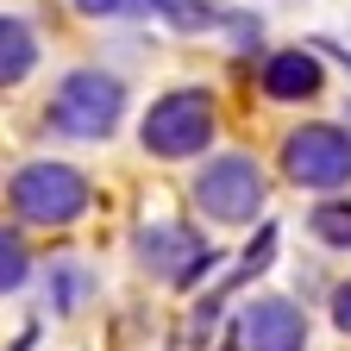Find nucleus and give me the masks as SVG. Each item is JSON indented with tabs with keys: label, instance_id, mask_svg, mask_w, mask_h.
I'll return each instance as SVG.
<instances>
[{
	"label": "nucleus",
	"instance_id": "1",
	"mask_svg": "<svg viewBox=\"0 0 351 351\" xmlns=\"http://www.w3.org/2000/svg\"><path fill=\"white\" fill-rule=\"evenodd\" d=\"M119 113H125V88L113 75H101V69L63 75V88L51 95V125L63 132V138H82V145H101L119 125Z\"/></svg>",
	"mask_w": 351,
	"mask_h": 351
},
{
	"label": "nucleus",
	"instance_id": "2",
	"mask_svg": "<svg viewBox=\"0 0 351 351\" xmlns=\"http://www.w3.org/2000/svg\"><path fill=\"white\" fill-rule=\"evenodd\" d=\"M7 195H13V213L32 219V226H69V219L88 213V201H95L88 176L69 169V163H25Z\"/></svg>",
	"mask_w": 351,
	"mask_h": 351
},
{
	"label": "nucleus",
	"instance_id": "3",
	"mask_svg": "<svg viewBox=\"0 0 351 351\" xmlns=\"http://www.w3.org/2000/svg\"><path fill=\"white\" fill-rule=\"evenodd\" d=\"M213 145V101L201 88H176L145 113V151L151 157H201Z\"/></svg>",
	"mask_w": 351,
	"mask_h": 351
},
{
	"label": "nucleus",
	"instance_id": "4",
	"mask_svg": "<svg viewBox=\"0 0 351 351\" xmlns=\"http://www.w3.org/2000/svg\"><path fill=\"white\" fill-rule=\"evenodd\" d=\"M195 207L219 226H245V219L263 207V169L251 157H213L201 176H195Z\"/></svg>",
	"mask_w": 351,
	"mask_h": 351
},
{
	"label": "nucleus",
	"instance_id": "5",
	"mask_svg": "<svg viewBox=\"0 0 351 351\" xmlns=\"http://www.w3.org/2000/svg\"><path fill=\"white\" fill-rule=\"evenodd\" d=\"M282 169L301 189H345L351 182V132L345 125H301L282 138Z\"/></svg>",
	"mask_w": 351,
	"mask_h": 351
},
{
	"label": "nucleus",
	"instance_id": "6",
	"mask_svg": "<svg viewBox=\"0 0 351 351\" xmlns=\"http://www.w3.org/2000/svg\"><path fill=\"white\" fill-rule=\"evenodd\" d=\"M239 339H245V351H301L307 345V314L282 295H263L239 314Z\"/></svg>",
	"mask_w": 351,
	"mask_h": 351
},
{
	"label": "nucleus",
	"instance_id": "7",
	"mask_svg": "<svg viewBox=\"0 0 351 351\" xmlns=\"http://www.w3.org/2000/svg\"><path fill=\"white\" fill-rule=\"evenodd\" d=\"M263 95L270 101H307L320 95V57L314 51H276L263 63Z\"/></svg>",
	"mask_w": 351,
	"mask_h": 351
},
{
	"label": "nucleus",
	"instance_id": "8",
	"mask_svg": "<svg viewBox=\"0 0 351 351\" xmlns=\"http://www.w3.org/2000/svg\"><path fill=\"white\" fill-rule=\"evenodd\" d=\"M195 251H201V239L189 226H151L138 239V257L151 263V270H163V276H189L195 270Z\"/></svg>",
	"mask_w": 351,
	"mask_h": 351
},
{
	"label": "nucleus",
	"instance_id": "9",
	"mask_svg": "<svg viewBox=\"0 0 351 351\" xmlns=\"http://www.w3.org/2000/svg\"><path fill=\"white\" fill-rule=\"evenodd\" d=\"M32 63H38V32L25 19H13V13H0V88L25 82Z\"/></svg>",
	"mask_w": 351,
	"mask_h": 351
},
{
	"label": "nucleus",
	"instance_id": "10",
	"mask_svg": "<svg viewBox=\"0 0 351 351\" xmlns=\"http://www.w3.org/2000/svg\"><path fill=\"white\" fill-rule=\"evenodd\" d=\"M125 7H132V13H163L169 25H182V32H201V25L219 19L207 0H125Z\"/></svg>",
	"mask_w": 351,
	"mask_h": 351
},
{
	"label": "nucleus",
	"instance_id": "11",
	"mask_svg": "<svg viewBox=\"0 0 351 351\" xmlns=\"http://www.w3.org/2000/svg\"><path fill=\"white\" fill-rule=\"evenodd\" d=\"M307 232L332 251H351V201H320L314 219H307Z\"/></svg>",
	"mask_w": 351,
	"mask_h": 351
},
{
	"label": "nucleus",
	"instance_id": "12",
	"mask_svg": "<svg viewBox=\"0 0 351 351\" xmlns=\"http://www.w3.org/2000/svg\"><path fill=\"white\" fill-rule=\"evenodd\" d=\"M25 270H32V257H25V239L0 226V295H13V289L25 282Z\"/></svg>",
	"mask_w": 351,
	"mask_h": 351
},
{
	"label": "nucleus",
	"instance_id": "13",
	"mask_svg": "<svg viewBox=\"0 0 351 351\" xmlns=\"http://www.w3.org/2000/svg\"><path fill=\"white\" fill-rule=\"evenodd\" d=\"M51 282H57V307H82L88 301V270H75V263H57Z\"/></svg>",
	"mask_w": 351,
	"mask_h": 351
},
{
	"label": "nucleus",
	"instance_id": "14",
	"mask_svg": "<svg viewBox=\"0 0 351 351\" xmlns=\"http://www.w3.org/2000/svg\"><path fill=\"white\" fill-rule=\"evenodd\" d=\"M332 326H339V332H351V282H339V289H332Z\"/></svg>",
	"mask_w": 351,
	"mask_h": 351
},
{
	"label": "nucleus",
	"instance_id": "15",
	"mask_svg": "<svg viewBox=\"0 0 351 351\" xmlns=\"http://www.w3.org/2000/svg\"><path fill=\"white\" fill-rule=\"evenodd\" d=\"M75 7H82V13H119L125 0H75Z\"/></svg>",
	"mask_w": 351,
	"mask_h": 351
}]
</instances>
